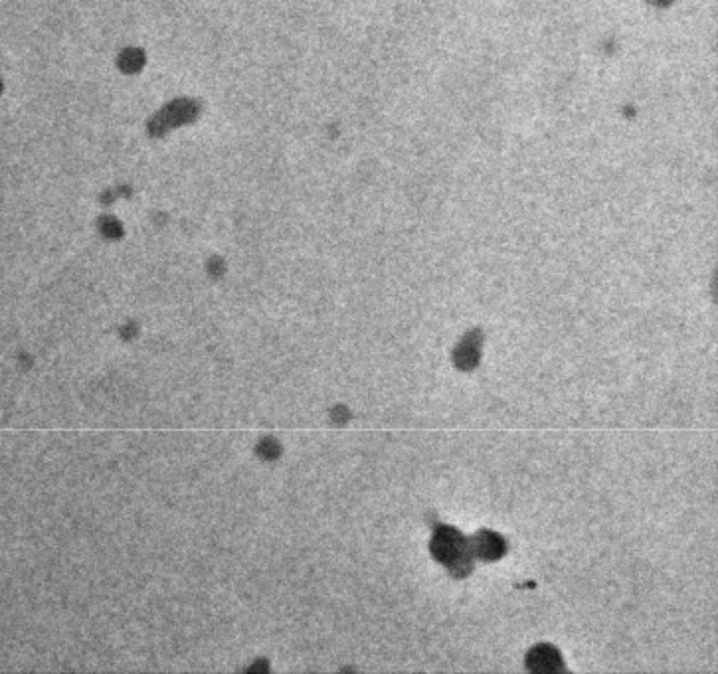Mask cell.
Instances as JSON below:
<instances>
[{
	"label": "cell",
	"mask_w": 718,
	"mask_h": 674,
	"mask_svg": "<svg viewBox=\"0 0 718 674\" xmlns=\"http://www.w3.org/2000/svg\"><path fill=\"white\" fill-rule=\"evenodd\" d=\"M432 552L440 562L447 563V565H461V563H465L467 544L455 530L442 528V530H437V534L433 538Z\"/></svg>",
	"instance_id": "1"
},
{
	"label": "cell",
	"mask_w": 718,
	"mask_h": 674,
	"mask_svg": "<svg viewBox=\"0 0 718 674\" xmlns=\"http://www.w3.org/2000/svg\"><path fill=\"white\" fill-rule=\"evenodd\" d=\"M473 550L479 556H483L487 560L489 558L493 560V558H499V556L505 552V544H503V540L499 536L491 534V532H481L477 536V540L473 542Z\"/></svg>",
	"instance_id": "2"
},
{
	"label": "cell",
	"mask_w": 718,
	"mask_h": 674,
	"mask_svg": "<svg viewBox=\"0 0 718 674\" xmlns=\"http://www.w3.org/2000/svg\"><path fill=\"white\" fill-rule=\"evenodd\" d=\"M528 665L533 670H556L560 666V658L550 646H540L534 648L533 655L528 656Z\"/></svg>",
	"instance_id": "3"
},
{
	"label": "cell",
	"mask_w": 718,
	"mask_h": 674,
	"mask_svg": "<svg viewBox=\"0 0 718 674\" xmlns=\"http://www.w3.org/2000/svg\"><path fill=\"white\" fill-rule=\"evenodd\" d=\"M477 356H479L477 344L473 341H465L459 346V350H457V364L463 366V368H471V366L477 364Z\"/></svg>",
	"instance_id": "4"
}]
</instances>
